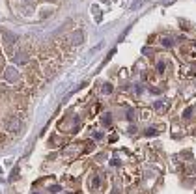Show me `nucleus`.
<instances>
[{"label":"nucleus","instance_id":"obj_15","mask_svg":"<svg viewBox=\"0 0 196 194\" xmlns=\"http://www.w3.org/2000/svg\"><path fill=\"white\" fill-rule=\"evenodd\" d=\"M58 190H60V187H56V185H54V187H51V192H58Z\"/></svg>","mask_w":196,"mask_h":194},{"label":"nucleus","instance_id":"obj_11","mask_svg":"<svg viewBox=\"0 0 196 194\" xmlns=\"http://www.w3.org/2000/svg\"><path fill=\"white\" fill-rule=\"evenodd\" d=\"M163 45H164V47H170V45H172V41H170L168 37H164V39H163Z\"/></svg>","mask_w":196,"mask_h":194},{"label":"nucleus","instance_id":"obj_17","mask_svg":"<svg viewBox=\"0 0 196 194\" xmlns=\"http://www.w3.org/2000/svg\"><path fill=\"white\" fill-rule=\"evenodd\" d=\"M49 2H53V0H49Z\"/></svg>","mask_w":196,"mask_h":194},{"label":"nucleus","instance_id":"obj_12","mask_svg":"<svg viewBox=\"0 0 196 194\" xmlns=\"http://www.w3.org/2000/svg\"><path fill=\"white\" fill-rule=\"evenodd\" d=\"M127 118H129V119H135V110H129V112H127Z\"/></svg>","mask_w":196,"mask_h":194},{"label":"nucleus","instance_id":"obj_4","mask_svg":"<svg viewBox=\"0 0 196 194\" xmlns=\"http://www.w3.org/2000/svg\"><path fill=\"white\" fill-rule=\"evenodd\" d=\"M4 75H6V80H8V82H17L19 77H21V75H19V71H17L15 67H8Z\"/></svg>","mask_w":196,"mask_h":194},{"label":"nucleus","instance_id":"obj_2","mask_svg":"<svg viewBox=\"0 0 196 194\" xmlns=\"http://www.w3.org/2000/svg\"><path fill=\"white\" fill-rule=\"evenodd\" d=\"M21 127H22V121H21V118H17V116L10 118V119L6 121V131H8V133H19Z\"/></svg>","mask_w":196,"mask_h":194},{"label":"nucleus","instance_id":"obj_13","mask_svg":"<svg viewBox=\"0 0 196 194\" xmlns=\"http://www.w3.org/2000/svg\"><path fill=\"white\" fill-rule=\"evenodd\" d=\"M190 114H192V110H190V108H187V110H185V114H183V116H185V118H189V116H190Z\"/></svg>","mask_w":196,"mask_h":194},{"label":"nucleus","instance_id":"obj_3","mask_svg":"<svg viewBox=\"0 0 196 194\" xmlns=\"http://www.w3.org/2000/svg\"><path fill=\"white\" fill-rule=\"evenodd\" d=\"M2 39L6 41V47H8V49H11V47L17 43V36H13L10 30H2Z\"/></svg>","mask_w":196,"mask_h":194},{"label":"nucleus","instance_id":"obj_14","mask_svg":"<svg viewBox=\"0 0 196 194\" xmlns=\"http://www.w3.org/2000/svg\"><path fill=\"white\" fill-rule=\"evenodd\" d=\"M103 119H105V123H110V114H107V116H105Z\"/></svg>","mask_w":196,"mask_h":194},{"label":"nucleus","instance_id":"obj_1","mask_svg":"<svg viewBox=\"0 0 196 194\" xmlns=\"http://www.w3.org/2000/svg\"><path fill=\"white\" fill-rule=\"evenodd\" d=\"M65 39H67V45L69 47H77V45H80L84 41V34H82V30H73Z\"/></svg>","mask_w":196,"mask_h":194},{"label":"nucleus","instance_id":"obj_16","mask_svg":"<svg viewBox=\"0 0 196 194\" xmlns=\"http://www.w3.org/2000/svg\"><path fill=\"white\" fill-rule=\"evenodd\" d=\"M24 2H30V0H24Z\"/></svg>","mask_w":196,"mask_h":194},{"label":"nucleus","instance_id":"obj_5","mask_svg":"<svg viewBox=\"0 0 196 194\" xmlns=\"http://www.w3.org/2000/svg\"><path fill=\"white\" fill-rule=\"evenodd\" d=\"M15 62H17L19 65H24V64H28V62H30V56H28L26 52H22V51H19V52L15 54Z\"/></svg>","mask_w":196,"mask_h":194},{"label":"nucleus","instance_id":"obj_6","mask_svg":"<svg viewBox=\"0 0 196 194\" xmlns=\"http://www.w3.org/2000/svg\"><path fill=\"white\" fill-rule=\"evenodd\" d=\"M99 185H101V177H99V176H93V177L90 179V187H92V188H99Z\"/></svg>","mask_w":196,"mask_h":194},{"label":"nucleus","instance_id":"obj_8","mask_svg":"<svg viewBox=\"0 0 196 194\" xmlns=\"http://www.w3.org/2000/svg\"><path fill=\"white\" fill-rule=\"evenodd\" d=\"M112 91V84H105L103 86V93H110Z\"/></svg>","mask_w":196,"mask_h":194},{"label":"nucleus","instance_id":"obj_7","mask_svg":"<svg viewBox=\"0 0 196 194\" xmlns=\"http://www.w3.org/2000/svg\"><path fill=\"white\" fill-rule=\"evenodd\" d=\"M164 108H168V105L163 103V101H159V103L155 105V110H157V112H164Z\"/></svg>","mask_w":196,"mask_h":194},{"label":"nucleus","instance_id":"obj_10","mask_svg":"<svg viewBox=\"0 0 196 194\" xmlns=\"http://www.w3.org/2000/svg\"><path fill=\"white\" fill-rule=\"evenodd\" d=\"M146 134H148V136H155L157 131H155V129H148V131H146Z\"/></svg>","mask_w":196,"mask_h":194},{"label":"nucleus","instance_id":"obj_9","mask_svg":"<svg viewBox=\"0 0 196 194\" xmlns=\"http://www.w3.org/2000/svg\"><path fill=\"white\" fill-rule=\"evenodd\" d=\"M157 71L161 73V75L164 73V64H163V62H159V64H157Z\"/></svg>","mask_w":196,"mask_h":194}]
</instances>
